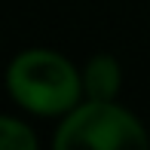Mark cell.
I'll list each match as a JSON object with an SVG mask.
<instances>
[{"instance_id": "7a4b0ae2", "label": "cell", "mask_w": 150, "mask_h": 150, "mask_svg": "<svg viewBox=\"0 0 150 150\" xmlns=\"http://www.w3.org/2000/svg\"><path fill=\"white\" fill-rule=\"evenodd\" d=\"M52 150H150V135L120 101H80L61 117Z\"/></svg>"}, {"instance_id": "6da1fadb", "label": "cell", "mask_w": 150, "mask_h": 150, "mask_svg": "<svg viewBox=\"0 0 150 150\" xmlns=\"http://www.w3.org/2000/svg\"><path fill=\"white\" fill-rule=\"evenodd\" d=\"M12 101L37 117H67L83 101V74L55 49H25L6 67Z\"/></svg>"}, {"instance_id": "277c9868", "label": "cell", "mask_w": 150, "mask_h": 150, "mask_svg": "<svg viewBox=\"0 0 150 150\" xmlns=\"http://www.w3.org/2000/svg\"><path fill=\"white\" fill-rule=\"evenodd\" d=\"M0 150H40V144L25 120L0 113Z\"/></svg>"}, {"instance_id": "3957f363", "label": "cell", "mask_w": 150, "mask_h": 150, "mask_svg": "<svg viewBox=\"0 0 150 150\" xmlns=\"http://www.w3.org/2000/svg\"><path fill=\"white\" fill-rule=\"evenodd\" d=\"M83 101H117L122 89V67L107 52H98L83 64Z\"/></svg>"}]
</instances>
